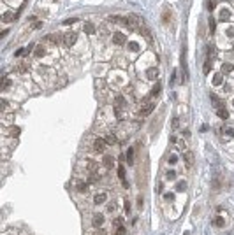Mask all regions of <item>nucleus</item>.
Returning a JSON list of instances; mask_svg holds the SVG:
<instances>
[{
	"label": "nucleus",
	"mask_w": 234,
	"mask_h": 235,
	"mask_svg": "<svg viewBox=\"0 0 234 235\" xmlns=\"http://www.w3.org/2000/svg\"><path fill=\"white\" fill-rule=\"evenodd\" d=\"M106 198H107V195H106V193H97V195H95V198H93V202H95L97 205H99V203H104V202H106Z\"/></svg>",
	"instance_id": "nucleus-10"
},
{
	"label": "nucleus",
	"mask_w": 234,
	"mask_h": 235,
	"mask_svg": "<svg viewBox=\"0 0 234 235\" xmlns=\"http://www.w3.org/2000/svg\"><path fill=\"white\" fill-rule=\"evenodd\" d=\"M115 226H116V228H121V226H123V219L116 218V219H115Z\"/></svg>",
	"instance_id": "nucleus-31"
},
{
	"label": "nucleus",
	"mask_w": 234,
	"mask_h": 235,
	"mask_svg": "<svg viewBox=\"0 0 234 235\" xmlns=\"http://www.w3.org/2000/svg\"><path fill=\"white\" fill-rule=\"evenodd\" d=\"M113 42H115L116 46H123V44L127 42V35H125V34H120V32L113 34Z\"/></svg>",
	"instance_id": "nucleus-3"
},
{
	"label": "nucleus",
	"mask_w": 234,
	"mask_h": 235,
	"mask_svg": "<svg viewBox=\"0 0 234 235\" xmlns=\"http://www.w3.org/2000/svg\"><path fill=\"white\" fill-rule=\"evenodd\" d=\"M106 139H95L93 140V151H97V153H102L104 149H106Z\"/></svg>",
	"instance_id": "nucleus-2"
},
{
	"label": "nucleus",
	"mask_w": 234,
	"mask_h": 235,
	"mask_svg": "<svg viewBox=\"0 0 234 235\" xmlns=\"http://www.w3.org/2000/svg\"><path fill=\"white\" fill-rule=\"evenodd\" d=\"M9 86H11V81H9V79H7V77H4V83H2V90H4V91H5V90H7V88H9Z\"/></svg>",
	"instance_id": "nucleus-30"
},
{
	"label": "nucleus",
	"mask_w": 234,
	"mask_h": 235,
	"mask_svg": "<svg viewBox=\"0 0 234 235\" xmlns=\"http://www.w3.org/2000/svg\"><path fill=\"white\" fill-rule=\"evenodd\" d=\"M2 19H4L5 23H9V21H13V19H14V13H13V11H7V13H4Z\"/></svg>",
	"instance_id": "nucleus-13"
},
{
	"label": "nucleus",
	"mask_w": 234,
	"mask_h": 235,
	"mask_svg": "<svg viewBox=\"0 0 234 235\" xmlns=\"http://www.w3.org/2000/svg\"><path fill=\"white\" fill-rule=\"evenodd\" d=\"M132 156H134V149H129V153H127V163H132V161H134V160H132Z\"/></svg>",
	"instance_id": "nucleus-27"
},
{
	"label": "nucleus",
	"mask_w": 234,
	"mask_h": 235,
	"mask_svg": "<svg viewBox=\"0 0 234 235\" xmlns=\"http://www.w3.org/2000/svg\"><path fill=\"white\" fill-rule=\"evenodd\" d=\"M185 161L188 163V165H192V163H194V155H192L190 151H188V153H185Z\"/></svg>",
	"instance_id": "nucleus-20"
},
{
	"label": "nucleus",
	"mask_w": 234,
	"mask_h": 235,
	"mask_svg": "<svg viewBox=\"0 0 234 235\" xmlns=\"http://www.w3.org/2000/svg\"><path fill=\"white\" fill-rule=\"evenodd\" d=\"M102 223H104V216H100V214H95V216H93V219H91V224H93L95 228H99Z\"/></svg>",
	"instance_id": "nucleus-8"
},
{
	"label": "nucleus",
	"mask_w": 234,
	"mask_h": 235,
	"mask_svg": "<svg viewBox=\"0 0 234 235\" xmlns=\"http://www.w3.org/2000/svg\"><path fill=\"white\" fill-rule=\"evenodd\" d=\"M76 21V19L74 18H70V19H67V21H65V25H70V23H74Z\"/></svg>",
	"instance_id": "nucleus-38"
},
{
	"label": "nucleus",
	"mask_w": 234,
	"mask_h": 235,
	"mask_svg": "<svg viewBox=\"0 0 234 235\" xmlns=\"http://www.w3.org/2000/svg\"><path fill=\"white\" fill-rule=\"evenodd\" d=\"M97 235H106V233H104L102 230H100V232H97Z\"/></svg>",
	"instance_id": "nucleus-42"
},
{
	"label": "nucleus",
	"mask_w": 234,
	"mask_h": 235,
	"mask_svg": "<svg viewBox=\"0 0 234 235\" xmlns=\"http://www.w3.org/2000/svg\"><path fill=\"white\" fill-rule=\"evenodd\" d=\"M187 190V182L185 181H180L178 184H176V191H185Z\"/></svg>",
	"instance_id": "nucleus-19"
},
{
	"label": "nucleus",
	"mask_w": 234,
	"mask_h": 235,
	"mask_svg": "<svg viewBox=\"0 0 234 235\" xmlns=\"http://www.w3.org/2000/svg\"><path fill=\"white\" fill-rule=\"evenodd\" d=\"M217 114H218L222 119H227V118H229V111L222 105V107H218V109H217Z\"/></svg>",
	"instance_id": "nucleus-9"
},
{
	"label": "nucleus",
	"mask_w": 234,
	"mask_h": 235,
	"mask_svg": "<svg viewBox=\"0 0 234 235\" xmlns=\"http://www.w3.org/2000/svg\"><path fill=\"white\" fill-rule=\"evenodd\" d=\"M169 163H176V156H171V158H169Z\"/></svg>",
	"instance_id": "nucleus-39"
},
{
	"label": "nucleus",
	"mask_w": 234,
	"mask_h": 235,
	"mask_svg": "<svg viewBox=\"0 0 234 235\" xmlns=\"http://www.w3.org/2000/svg\"><path fill=\"white\" fill-rule=\"evenodd\" d=\"M116 235H125V228L121 226V228H116Z\"/></svg>",
	"instance_id": "nucleus-35"
},
{
	"label": "nucleus",
	"mask_w": 234,
	"mask_h": 235,
	"mask_svg": "<svg viewBox=\"0 0 234 235\" xmlns=\"http://www.w3.org/2000/svg\"><path fill=\"white\" fill-rule=\"evenodd\" d=\"M118 177H120V179H121V182H123V184L127 186V181H125V169L121 167V165L118 167Z\"/></svg>",
	"instance_id": "nucleus-14"
},
{
	"label": "nucleus",
	"mask_w": 234,
	"mask_h": 235,
	"mask_svg": "<svg viewBox=\"0 0 234 235\" xmlns=\"http://www.w3.org/2000/svg\"><path fill=\"white\" fill-rule=\"evenodd\" d=\"M232 18H234V16H232V11H231L229 7H223L222 11H220V16H218L220 21H231Z\"/></svg>",
	"instance_id": "nucleus-1"
},
{
	"label": "nucleus",
	"mask_w": 234,
	"mask_h": 235,
	"mask_svg": "<svg viewBox=\"0 0 234 235\" xmlns=\"http://www.w3.org/2000/svg\"><path fill=\"white\" fill-rule=\"evenodd\" d=\"M9 135H11V137H18L19 135V128L18 126H11V128H9Z\"/></svg>",
	"instance_id": "nucleus-18"
},
{
	"label": "nucleus",
	"mask_w": 234,
	"mask_h": 235,
	"mask_svg": "<svg viewBox=\"0 0 234 235\" xmlns=\"http://www.w3.org/2000/svg\"><path fill=\"white\" fill-rule=\"evenodd\" d=\"M209 68H211V60H206L204 67H202V70H204V74H208V72H209Z\"/></svg>",
	"instance_id": "nucleus-28"
},
{
	"label": "nucleus",
	"mask_w": 234,
	"mask_h": 235,
	"mask_svg": "<svg viewBox=\"0 0 234 235\" xmlns=\"http://www.w3.org/2000/svg\"><path fill=\"white\" fill-rule=\"evenodd\" d=\"M232 4H234V0H232Z\"/></svg>",
	"instance_id": "nucleus-43"
},
{
	"label": "nucleus",
	"mask_w": 234,
	"mask_h": 235,
	"mask_svg": "<svg viewBox=\"0 0 234 235\" xmlns=\"http://www.w3.org/2000/svg\"><path fill=\"white\" fill-rule=\"evenodd\" d=\"M160 90H162V84H160V83H157V84L153 86V90H151V97H157V95L160 93Z\"/></svg>",
	"instance_id": "nucleus-16"
},
{
	"label": "nucleus",
	"mask_w": 234,
	"mask_h": 235,
	"mask_svg": "<svg viewBox=\"0 0 234 235\" xmlns=\"http://www.w3.org/2000/svg\"><path fill=\"white\" fill-rule=\"evenodd\" d=\"M78 191L79 193H86L88 191V184L86 182H78Z\"/></svg>",
	"instance_id": "nucleus-15"
},
{
	"label": "nucleus",
	"mask_w": 234,
	"mask_h": 235,
	"mask_svg": "<svg viewBox=\"0 0 234 235\" xmlns=\"http://www.w3.org/2000/svg\"><path fill=\"white\" fill-rule=\"evenodd\" d=\"M83 30H85L86 34H95V25H93V23H85Z\"/></svg>",
	"instance_id": "nucleus-12"
},
{
	"label": "nucleus",
	"mask_w": 234,
	"mask_h": 235,
	"mask_svg": "<svg viewBox=\"0 0 234 235\" xmlns=\"http://www.w3.org/2000/svg\"><path fill=\"white\" fill-rule=\"evenodd\" d=\"M213 224H215V226H223V218H222V216H217L215 219H213Z\"/></svg>",
	"instance_id": "nucleus-23"
},
{
	"label": "nucleus",
	"mask_w": 234,
	"mask_h": 235,
	"mask_svg": "<svg viewBox=\"0 0 234 235\" xmlns=\"http://www.w3.org/2000/svg\"><path fill=\"white\" fill-rule=\"evenodd\" d=\"M125 211H127V212L130 211V203H129V202H125Z\"/></svg>",
	"instance_id": "nucleus-40"
},
{
	"label": "nucleus",
	"mask_w": 234,
	"mask_h": 235,
	"mask_svg": "<svg viewBox=\"0 0 234 235\" xmlns=\"http://www.w3.org/2000/svg\"><path fill=\"white\" fill-rule=\"evenodd\" d=\"M104 167H106V169L113 167V158H111V156H106V158H104Z\"/></svg>",
	"instance_id": "nucleus-21"
},
{
	"label": "nucleus",
	"mask_w": 234,
	"mask_h": 235,
	"mask_svg": "<svg viewBox=\"0 0 234 235\" xmlns=\"http://www.w3.org/2000/svg\"><path fill=\"white\" fill-rule=\"evenodd\" d=\"M109 211H111V212L116 211V203H111V205H109Z\"/></svg>",
	"instance_id": "nucleus-37"
},
{
	"label": "nucleus",
	"mask_w": 234,
	"mask_h": 235,
	"mask_svg": "<svg viewBox=\"0 0 234 235\" xmlns=\"http://www.w3.org/2000/svg\"><path fill=\"white\" fill-rule=\"evenodd\" d=\"M209 30H211V34L215 32V19H213V18L209 19Z\"/></svg>",
	"instance_id": "nucleus-33"
},
{
	"label": "nucleus",
	"mask_w": 234,
	"mask_h": 235,
	"mask_svg": "<svg viewBox=\"0 0 234 235\" xmlns=\"http://www.w3.org/2000/svg\"><path fill=\"white\" fill-rule=\"evenodd\" d=\"M232 68H234V67H232L231 63H223V65H222V72H223V74H229V72H232Z\"/></svg>",
	"instance_id": "nucleus-17"
},
{
	"label": "nucleus",
	"mask_w": 234,
	"mask_h": 235,
	"mask_svg": "<svg viewBox=\"0 0 234 235\" xmlns=\"http://www.w3.org/2000/svg\"><path fill=\"white\" fill-rule=\"evenodd\" d=\"M44 53H46V49H44L42 46H39V47L35 49V56H37V58H40V56H44Z\"/></svg>",
	"instance_id": "nucleus-24"
},
{
	"label": "nucleus",
	"mask_w": 234,
	"mask_h": 235,
	"mask_svg": "<svg viewBox=\"0 0 234 235\" xmlns=\"http://www.w3.org/2000/svg\"><path fill=\"white\" fill-rule=\"evenodd\" d=\"M217 7V2H215V0H209V4H208V9H209V11H213V9H215Z\"/></svg>",
	"instance_id": "nucleus-32"
},
{
	"label": "nucleus",
	"mask_w": 234,
	"mask_h": 235,
	"mask_svg": "<svg viewBox=\"0 0 234 235\" xmlns=\"http://www.w3.org/2000/svg\"><path fill=\"white\" fill-rule=\"evenodd\" d=\"M146 77H148L150 81H155V79L158 77V70H157L155 67H151V68H148V70H146Z\"/></svg>",
	"instance_id": "nucleus-7"
},
{
	"label": "nucleus",
	"mask_w": 234,
	"mask_h": 235,
	"mask_svg": "<svg viewBox=\"0 0 234 235\" xmlns=\"http://www.w3.org/2000/svg\"><path fill=\"white\" fill-rule=\"evenodd\" d=\"M166 177H167L169 181H172V179H176V172H174V170H169V172L166 174Z\"/></svg>",
	"instance_id": "nucleus-29"
},
{
	"label": "nucleus",
	"mask_w": 234,
	"mask_h": 235,
	"mask_svg": "<svg viewBox=\"0 0 234 235\" xmlns=\"http://www.w3.org/2000/svg\"><path fill=\"white\" fill-rule=\"evenodd\" d=\"M76 39H78V35H76L74 32H69V34H65V35H64V44L70 47V46H72V44L76 42Z\"/></svg>",
	"instance_id": "nucleus-4"
},
{
	"label": "nucleus",
	"mask_w": 234,
	"mask_h": 235,
	"mask_svg": "<svg viewBox=\"0 0 234 235\" xmlns=\"http://www.w3.org/2000/svg\"><path fill=\"white\" fill-rule=\"evenodd\" d=\"M106 142H107V144H116V137H115L113 134H109V135L106 137Z\"/></svg>",
	"instance_id": "nucleus-26"
},
{
	"label": "nucleus",
	"mask_w": 234,
	"mask_h": 235,
	"mask_svg": "<svg viewBox=\"0 0 234 235\" xmlns=\"http://www.w3.org/2000/svg\"><path fill=\"white\" fill-rule=\"evenodd\" d=\"M164 198H166V200H172V195H171V193H167V195H166Z\"/></svg>",
	"instance_id": "nucleus-41"
},
{
	"label": "nucleus",
	"mask_w": 234,
	"mask_h": 235,
	"mask_svg": "<svg viewBox=\"0 0 234 235\" xmlns=\"http://www.w3.org/2000/svg\"><path fill=\"white\" fill-rule=\"evenodd\" d=\"M137 207H143V197L137 198Z\"/></svg>",
	"instance_id": "nucleus-36"
},
{
	"label": "nucleus",
	"mask_w": 234,
	"mask_h": 235,
	"mask_svg": "<svg viewBox=\"0 0 234 235\" xmlns=\"http://www.w3.org/2000/svg\"><path fill=\"white\" fill-rule=\"evenodd\" d=\"M162 21H164L166 25H167V23L171 21V13H169V11H166L164 14H162Z\"/></svg>",
	"instance_id": "nucleus-25"
},
{
	"label": "nucleus",
	"mask_w": 234,
	"mask_h": 235,
	"mask_svg": "<svg viewBox=\"0 0 234 235\" xmlns=\"http://www.w3.org/2000/svg\"><path fill=\"white\" fill-rule=\"evenodd\" d=\"M222 81H223L222 74H217L215 77H213V84H215V86H218V84H222Z\"/></svg>",
	"instance_id": "nucleus-22"
},
{
	"label": "nucleus",
	"mask_w": 234,
	"mask_h": 235,
	"mask_svg": "<svg viewBox=\"0 0 234 235\" xmlns=\"http://www.w3.org/2000/svg\"><path fill=\"white\" fill-rule=\"evenodd\" d=\"M42 42H44V44H53V46H56V44H58V35H56V34L46 35V37L42 39Z\"/></svg>",
	"instance_id": "nucleus-5"
},
{
	"label": "nucleus",
	"mask_w": 234,
	"mask_h": 235,
	"mask_svg": "<svg viewBox=\"0 0 234 235\" xmlns=\"http://www.w3.org/2000/svg\"><path fill=\"white\" fill-rule=\"evenodd\" d=\"M215 56H217V47L213 46V44H209V46H208V60H213Z\"/></svg>",
	"instance_id": "nucleus-11"
},
{
	"label": "nucleus",
	"mask_w": 234,
	"mask_h": 235,
	"mask_svg": "<svg viewBox=\"0 0 234 235\" xmlns=\"http://www.w3.org/2000/svg\"><path fill=\"white\" fill-rule=\"evenodd\" d=\"M153 107H155V104H146L145 107H141L139 109V116H148L151 111H153Z\"/></svg>",
	"instance_id": "nucleus-6"
},
{
	"label": "nucleus",
	"mask_w": 234,
	"mask_h": 235,
	"mask_svg": "<svg viewBox=\"0 0 234 235\" xmlns=\"http://www.w3.org/2000/svg\"><path fill=\"white\" fill-rule=\"evenodd\" d=\"M232 104H234V102H232Z\"/></svg>",
	"instance_id": "nucleus-44"
},
{
	"label": "nucleus",
	"mask_w": 234,
	"mask_h": 235,
	"mask_svg": "<svg viewBox=\"0 0 234 235\" xmlns=\"http://www.w3.org/2000/svg\"><path fill=\"white\" fill-rule=\"evenodd\" d=\"M225 134H227L229 137H234V128H227V130H225Z\"/></svg>",
	"instance_id": "nucleus-34"
}]
</instances>
